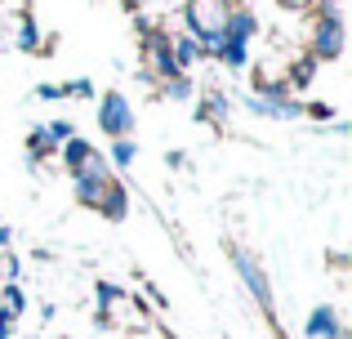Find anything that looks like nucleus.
I'll use <instances>...</instances> for the list:
<instances>
[{"instance_id":"f257e3e1","label":"nucleus","mask_w":352,"mask_h":339,"mask_svg":"<svg viewBox=\"0 0 352 339\" xmlns=\"http://www.w3.org/2000/svg\"><path fill=\"white\" fill-rule=\"evenodd\" d=\"M98 326H116L125 335H147L152 331V308L125 286H112V281H98Z\"/></svg>"},{"instance_id":"f03ea898","label":"nucleus","mask_w":352,"mask_h":339,"mask_svg":"<svg viewBox=\"0 0 352 339\" xmlns=\"http://www.w3.org/2000/svg\"><path fill=\"white\" fill-rule=\"evenodd\" d=\"M232 9H236V0H183V5H179L183 32L206 50V58L223 45V32H228Z\"/></svg>"},{"instance_id":"7ed1b4c3","label":"nucleus","mask_w":352,"mask_h":339,"mask_svg":"<svg viewBox=\"0 0 352 339\" xmlns=\"http://www.w3.org/2000/svg\"><path fill=\"white\" fill-rule=\"evenodd\" d=\"M58 157H63V166H67L72 179H112V166H107V157H103V148H94L89 139H67L58 148Z\"/></svg>"},{"instance_id":"20e7f679","label":"nucleus","mask_w":352,"mask_h":339,"mask_svg":"<svg viewBox=\"0 0 352 339\" xmlns=\"http://www.w3.org/2000/svg\"><path fill=\"white\" fill-rule=\"evenodd\" d=\"M98 103V130L107 134V139H129L134 134V125H138V116H134V103H129L120 89H103V94L94 98Z\"/></svg>"},{"instance_id":"39448f33","label":"nucleus","mask_w":352,"mask_h":339,"mask_svg":"<svg viewBox=\"0 0 352 339\" xmlns=\"http://www.w3.org/2000/svg\"><path fill=\"white\" fill-rule=\"evenodd\" d=\"M232 268H236V277L245 281V290L254 295V304L263 308V313H272V281H267V272L258 268L254 254L241 250V245H232Z\"/></svg>"},{"instance_id":"423d86ee","label":"nucleus","mask_w":352,"mask_h":339,"mask_svg":"<svg viewBox=\"0 0 352 339\" xmlns=\"http://www.w3.org/2000/svg\"><path fill=\"white\" fill-rule=\"evenodd\" d=\"M245 112L263 116V121H303V98H294V94H250Z\"/></svg>"},{"instance_id":"0eeeda50","label":"nucleus","mask_w":352,"mask_h":339,"mask_svg":"<svg viewBox=\"0 0 352 339\" xmlns=\"http://www.w3.org/2000/svg\"><path fill=\"white\" fill-rule=\"evenodd\" d=\"M303 335H308V339H348L344 317H339L335 304H317V308H312L308 322H303Z\"/></svg>"},{"instance_id":"6e6552de","label":"nucleus","mask_w":352,"mask_h":339,"mask_svg":"<svg viewBox=\"0 0 352 339\" xmlns=\"http://www.w3.org/2000/svg\"><path fill=\"white\" fill-rule=\"evenodd\" d=\"M258 32H263V23H258V14H254L250 5H241V0H236L232 18H228V32H223V41H232V45H250V50H254Z\"/></svg>"},{"instance_id":"1a4fd4ad","label":"nucleus","mask_w":352,"mask_h":339,"mask_svg":"<svg viewBox=\"0 0 352 339\" xmlns=\"http://www.w3.org/2000/svg\"><path fill=\"white\" fill-rule=\"evenodd\" d=\"M98 215H103L107 223H120V219L129 215V188L120 179H107L103 197H98Z\"/></svg>"},{"instance_id":"9d476101","label":"nucleus","mask_w":352,"mask_h":339,"mask_svg":"<svg viewBox=\"0 0 352 339\" xmlns=\"http://www.w3.org/2000/svg\"><path fill=\"white\" fill-rule=\"evenodd\" d=\"M170 54H174V63H179V72H192V67L206 63V50H201L183 27H179V32H170Z\"/></svg>"},{"instance_id":"9b49d317","label":"nucleus","mask_w":352,"mask_h":339,"mask_svg":"<svg viewBox=\"0 0 352 339\" xmlns=\"http://www.w3.org/2000/svg\"><path fill=\"white\" fill-rule=\"evenodd\" d=\"M210 63H219V67H228V72H245L250 63H254V50H250V45H232V41H223L214 54H210Z\"/></svg>"},{"instance_id":"f8f14e48","label":"nucleus","mask_w":352,"mask_h":339,"mask_svg":"<svg viewBox=\"0 0 352 339\" xmlns=\"http://www.w3.org/2000/svg\"><path fill=\"white\" fill-rule=\"evenodd\" d=\"M228 112H232V103H228V94L223 89H206L201 94V103H197V121H228Z\"/></svg>"},{"instance_id":"ddd939ff","label":"nucleus","mask_w":352,"mask_h":339,"mask_svg":"<svg viewBox=\"0 0 352 339\" xmlns=\"http://www.w3.org/2000/svg\"><path fill=\"white\" fill-rule=\"evenodd\" d=\"M161 94L170 98V103H192L197 98V80H192V72H183V76H170L161 85Z\"/></svg>"},{"instance_id":"4468645a","label":"nucleus","mask_w":352,"mask_h":339,"mask_svg":"<svg viewBox=\"0 0 352 339\" xmlns=\"http://www.w3.org/2000/svg\"><path fill=\"white\" fill-rule=\"evenodd\" d=\"M54 152H58V143L50 139V130H45V125H36L32 134H27V161H45V157H54Z\"/></svg>"},{"instance_id":"2eb2a0df","label":"nucleus","mask_w":352,"mask_h":339,"mask_svg":"<svg viewBox=\"0 0 352 339\" xmlns=\"http://www.w3.org/2000/svg\"><path fill=\"white\" fill-rule=\"evenodd\" d=\"M138 161V143L134 139H112V148H107V166L112 170H129Z\"/></svg>"},{"instance_id":"dca6fc26","label":"nucleus","mask_w":352,"mask_h":339,"mask_svg":"<svg viewBox=\"0 0 352 339\" xmlns=\"http://www.w3.org/2000/svg\"><path fill=\"white\" fill-rule=\"evenodd\" d=\"M112 179H116V174H112ZM72 188H76V201L85 210H98V197H103L107 179H72Z\"/></svg>"},{"instance_id":"f3484780","label":"nucleus","mask_w":352,"mask_h":339,"mask_svg":"<svg viewBox=\"0 0 352 339\" xmlns=\"http://www.w3.org/2000/svg\"><path fill=\"white\" fill-rule=\"evenodd\" d=\"M0 308H9L14 317L27 313V290L18 286V281H9V286H0Z\"/></svg>"},{"instance_id":"a211bd4d","label":"nucleus","mask_w":352,"mask_h":339,"mask_svg":"<svg viewBox=\"0 0 352 339\" xmlns=\"http://www.w3.org/2000/svg\"><path fill=\"white\" fill-rule=\"evenodd\" d=\"M303 116L308 121H339L335 103H326V98H303Z\"/></svg>"},{"instance_id":"6ab92c4d","label":"nucleus","mask_w":352,"mask_h":339,"mask_svg":"<svg viewBox=\"0 0 352 339\" xmlns=\"http://www.w3.org/2000/svg\"><path fill=\"white\" fill-rule=\"evenodd\" d=\"M63 98H98V89L89 76H76V80H63Z\"/></svg>"},{"instance_id":"aec40b11","label":"nucleus","mask_w":352,"mask_h":339,"mask_svg":"<svg viewBox=\"0 0 352 339\" xmlns=\"http://www.w3.org/2000/svg\"><path fill=\"white\" fill-rule=\"evenodd\" d=\"M45 130H50V139L58 143V148H63V143H67V139H76V125H72V121H50V125H45Z\"/></svg>"},{"instance_id":"412c9836","label":"nucleus","mask_w":352,"mask_h":339,"mask_svg":"<svg viewBox=\"0 0 352 339\" xmlns=\"http://www.w3.org/2000/svg\"><path fill=\"white\" fill-rule=\"evenodd\" d=\"M312 5H317V0H276L281 14H312Z\"/></svg>"},{"instance_id":"4be33fe9","label":"nucleus","mask_w":352,"mask_h":339,"mask_svg":"<svg viewBox=\"0 0 352 339\" xmlns=\"http://www.w3.org/2000/svg\"><path fill=\"white\" fill-rule=\"evenodd\" d=\"M36 98L54 103V98H63V85H50V80H45V85H36Z\"/></svg>"},{"instance_id":"5701e85b","label":"nucleus","mask_w":352,"mask_h":339,"mask_svg":"<svg viewBox=\"0 0 352 339\" xmlns=\"http://www.w3.org/2000/svg\"><path fill=\"white\" fill-rule=\"evenodd\" d=\"M14 322H18V317L9 313V308H0V339H9V335H14Z\"/></svg>"},{"instance_id":"b1692460","label":"nucleus","mask_w":352,"mask_h":339,"mask_svg":"<svg viewBox=\"0 0 352 339\" xmlns=\"http://www.w3.org/2000/svg\"><path fill=\"white\" fill-rule=\"evenodd\" d=\"M0 250H14V228L0 223Z\"/></svg>"}]
</instances>
